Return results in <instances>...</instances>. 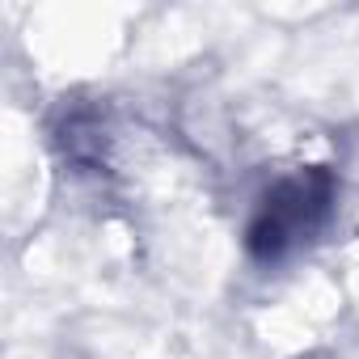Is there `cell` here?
Returning a JSON list of instances; mask_svg holds the SVG:
<instances>
[{"label":"cell","instance_id":"6da1fadb","mask_svg":"<svg viewBox=\"0 0 359 359\" xmlns=\"http://www.w3.org/2000/svg\"><path fill=\"white\" fill-rule=\"evenodd\" d=\"M338 199V177L330 165H309L300 173H287L271 191H262L250 224H245V250L254 262H279L292 250L309 245Z\"/></svg>","mask_w":359,"mask_h":359}]
</instances>
